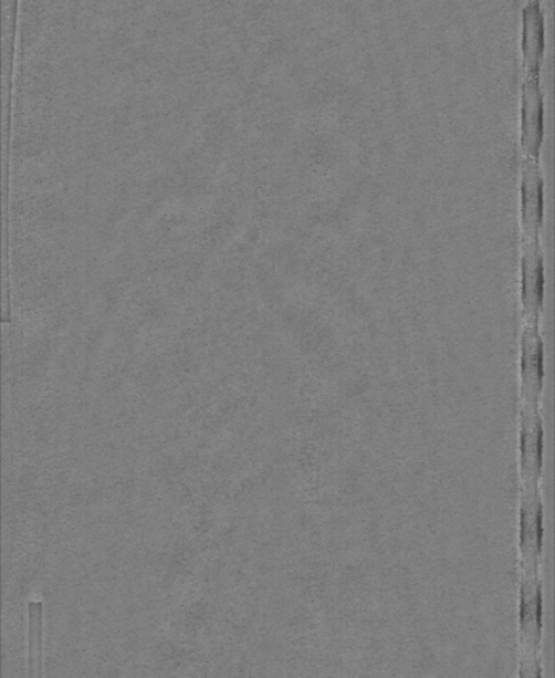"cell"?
Masks as SVG:
<instances>
[{
	"mask_svg": "<svg viewBox=\"0 0 555 678\" xmlns=\"http://www.w3.org/2000/svg\"><path fill=\"white\" fill-rule=\"evenodd\" d=\"M543 615V584L540 575H524L520 597L521 676H543L540 663Z\"/></svg>",
	"mask_w": 555,
	"mask_h": 678,
	"instance_id": "cell-1",
	"label": "cell"
},
{
	"mask_svg": "<svg viewBox=\"0 0 555 678\" xmlns=\"http://www.w3.org/2000/svg\"><path fill=\"white\" fill-rule=\"evenodd\" d=\"M544 541V508L540 488H523L520 510V553L524 575H538Z\"/></svg>",
	"mask_w": 555,
	"mask_h": 678,
	"instance_id": "cell-2",
	"label": "cell"
},
{
	"mask_svg": "<svg viewBox=\"0 0 555 678\" xmlns=\"http://www.w3.org/2000/svg\"><path fill=\"white\" fill-rule=\"evenodd\" d=\"M520 466L523 488H540L544 466V426L540 415V405L523 403Z\"/></svg>",
	"mask_w": 555,
	"mask_h": 678,
	"instance_id": "cell-3",
	"label": "cell"
},
{
	"mask_svg": "<svg viewBox=\"0 0 555 678\" xmlns=\"http://www.w3.org/2000/svg\"><path fill=\"white\" fill-rule=\"evenodd\" d=\"M545 300V264L540 240H524L521 260V304L525 324H538Z\"/></svg>",
	"mask_w": 555,
	"mask_h": 678,
	"instance_id": "cell-4",
	"label": "cell"
},
{
	"mask_svg": "<svg viewBox=\"0 0 555 678\" xmlns=\"http://www.w3.org/2000/svg\"><path fill=\"white\" fill-rule=\"evenodd\" d=\"M544 95L541 91L540 79L526 77L521 96V147L526 159L540 163L541 149L544 144Z\"/></svg>",
	"mask_w": 555,
	"mask_h": 678,
	"instance_id": "cell-5",
	"label": "cell"
},
{
	"mask_svg": "<svg viewBox=\"0 0 555 678\" xmlns=\"http://www.w3.org/2000/svg\"><path fill=\"white\" fill-rule=\"evenodd\" d=\"M544 342L538 324H525L521 340V396L527 405H540L545 377Z\"/></svg>",
	"mask_w": 555,
	"mask_h": 678,
	"instance_id": "cell-6",
	"label": "cell"
},
{
	"mask_svg": "<svg viewBox=\"0 0 555 678\" xmlns=\"http://www.w3.org/2000/svg\"><path fill=\"white\" fill-rule=\"evenodd\" d=\"M521 226L524 240H540L544 223L545 190L540 163L525 159L520 187Z\"/></svg>",
	"mask_w": 555,
	"mask_h": 678,
	"instance_id": "cell-7",
	"label": "cell"
},
{
	"mask_svg": "<svg viewBox=\"0 0 555 678\" xmlns=\"http://www.w3.org/2000/svg\"><path fill=\"white\" fill-rule=\"evenodd\" d=\"M523 49L526 77L540 79L545 53V19L538 0H531L523 11Z\"/></svg>",
	"mask_w": 555,
	"mask_h": 678,
	"instance_id": "cell-8",
	"label": "cell"
},
{
	"mask_svg": "<svg viewBox=\"0 0 555 678\" xmlns=\"http://www.w3.org/2000/svg\"><path fill=\"white\" fill-rule=\"evenodd\" d=\"M29 647L30 660L29 677L42 676V646H43V604L31 602L29 604Z\"/></svg>",
	"mask_w": 555,
	"mask_h": 678,
	"instance_id": "cell-9",
	"label": "cell"
}]
</instances>
